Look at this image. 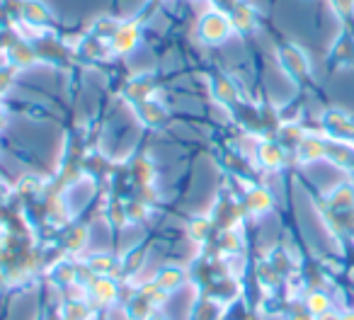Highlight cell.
<instances>
[{"label":"cell","mask_w":354,"mask_h":320,"mask_svg":"<svg viewBox=\"0 0 354 320\" xmlns=\"http://www.w3.org/2000/svg\"><path fill=\"white\" fill-rule=\"evenodd\" d=\"M114 294H117V289H114L112 281L97 279V281L93 284V296H97L100 303H107V301H112V299H114Z\"/></svg>","instance_id":"2"},{"label":"cell","mask_w":354,"mask_h":320,"mask_svg":"<svg viewBox=\"0 0 354 320\" xmlns=\"http://www.w3.org/2000/svg\"><path fill=\"white\" fill-rule=\"evenodd\" d=\"M85 315H88V310H85L80 303H71L68 305V320H83Z\"/></svg>","instance_id":"6"},{"label":"cell","mask_w":354,"mask_h":320,"mask_svg":"<svg viewBox=\"0 0 354 320\" xmlns=\"http://www.w3.org/2000/svg\"><path fill=\"white\" fill-rule=\"evenodd\" d=\"M260 156H262V163L265 165H277L281 160V153H279V148L277 146H262V151H260Z\"/></svg>","instance_id":"4"},{"label":"cell","mask_w":354,"mask_h":320,"mask_svg":"<svg viewBox=\"0 0 354 320\" xmlns=\"http://www.w3.org/2000/svg\"><path fill=\"white\" fill-rule=\"evenodd\" d=\"M252 207H255V209H265V207H270V199H267V194L265 192H255V194H252Z\"/></svg>","instance_id":"7"},{"label":"cell","mask_w":354,"mask_h":320,"mask_svg":"<svg viewBox=\"0 0 354 320\" xmlns=\"http://www.w3.org/2000/svg\"><path fill=\"white\" fill-rule=\"evenodd\" d=\"M325 308H328V299L325 296H320V294H313L308 299V310L313 315H323L325 313Z\"/></svg>","instance_id":"5"},{"label":"cell","mask_w":354,"mask_h":320,"mask_svg":"<svg viewBox=\"0 0 354 320\" xmlns=\"http://www.w3.org/2000/svg\"><path fill=\"white\" fill-rule=\"evenodd\" d=\"M226 22L221 20V17H209L207 22H204V35L209 37V39H221L223 35H226Z\"/></svg>","instance_id":"3"},{"label":"cell","mask_w":354,"mask_h":320,"mask_svg":"<svg viewBox=\"0 0 354 320\" xmlns=\"http://www.w3.org/2000/svg\"><path fill=\"white\" fill-rule=\"evenodd\" d=\"M180 284H183V272L180 270H162L160 274H158V286H160L162 291H172Z\"/></svg>","instance_id":"1"}]
</instances>
